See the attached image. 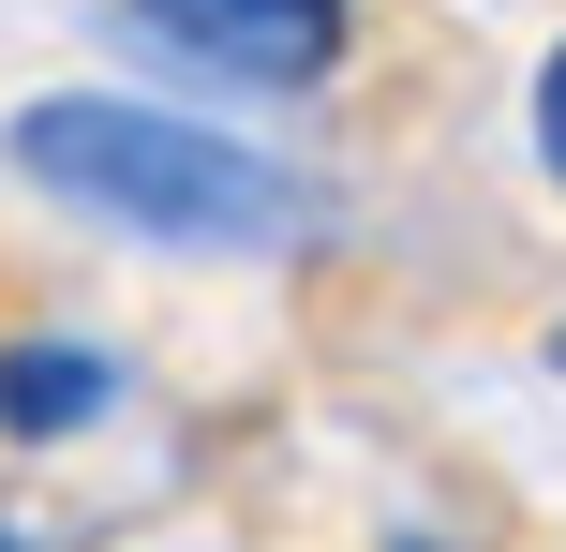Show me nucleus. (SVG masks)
I'll use <instances>...</instances> for the list:
<instances>
[{
    "mask_svg": "<svg viewBox=\"0 0 566 552\" xmlns=\"http://www.w3.org/2000/svg\"><path fill=\"white\" fill-rule=\"evenodd\" d=\"M388 552H448V538H388Z\"/></svg>",
    "mask_w": 566,
    "mask_h": 552,
    "instance_id": "obj_5",
    "label": "nucleus"
},
{
    "mask_svg": "<svg viewBox=\"0 0 566 552\" xmlns=\"http://www.w3.org/2000/svg\"><path fill=\"white\" fill-rule=\"evenodd\" d=\"M15 165L60 209H90L119 239H165V254H283V239H313L298 165H269V149L209 135L179 105H135V90H45L15 119Z\"/></svg>",
    "mask_w": 566,
    "mask_h": 552,
    "instance_id": "obj_1",
    "label": "nucleus"
},
{
    "mask_svg": "<svg viewBox=\"0 0 566 552\" xmlns=\"http://www.w3.org/2000/svg\"><path fill=\"white\" fill-rule=\"evenodd\" d=\"M135 30L179 60V75H224V90H313L343 60V0H135Z\"/></svg>",
    "mask_w": 566,
    "mask_h": 552,
    "instance_id": "obj_2",
    "label": "nucleus"
},
{
    "mask_svg": "<svg viewBox=\"0 0 566 552\" xmlns=\"http://www.w3.org/2000/svg\"><path fill=\"white\" fill-rule=\"evenodd\" d=\"M0 552H30V538H15V523H0Z\"/></svg>",
    "mask_w": 566,
    "mask_h": 552,
    "instance_id": "obj_6",
    "label": "nucleus"
},
{
    "mask_svg": "<svg viewBox=\"0 0 566 552\" xmlns=\"http://www.w3.org/2000/svg\"><path fill=\"white\" fill-rule=\"evenodd\" d=\"M552 358H566V344H552Z\"/></svg>",
    "mask_w": 566,
    "mask_h": 552,
    "instance_id": "obj_7",
    "label": "nucleus"
},
{
    "mask_svg": "<svg viewBox=\"0 0 566 552\" xmlns=\"http://www.w3.org/2000/svg\"><path fill=\"white\" fill-rule=\"evenodd\" d=\"M105 404H119L105 344H0V434H15V448H60V434H90Z\"/></svg>",
    "mask_w": 566,
    "mask_h": 552,
    "instance_id": "obj_3",
    "label": "nucleus"
},
{
    "mask_svg": "<svg viewBox=\"0 0 566 552\" xmlns=\"http://www.w3.org/2000/svg\"><path fill=\"white\" fill-rule=\"evenodd\" d=\"M537 165H552V195H566V45L537 60Z\"/></svg>",
    "mask_w": 566,
    "mask_h": 552,
    "instance_id": "obj_4",
    "label": "nucleus"
}]
</instances>
